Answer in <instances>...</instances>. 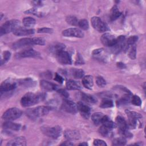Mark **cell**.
<instances>
[{
  "label": "cell",
  "mask_w": 146,
  "mask_h": 146,
  "mask_svg": "<svg viewBox=\"0 0 146 146\" xmlns=\"http://www.w3.org/2000/svg\"><path fill=\"white\" fill-rule=\"evenodd\" d=\"M43 96L42 94H36L32 92L26 94L21 100L22 107H27L38 103L42 99Z\"/></svg>",
  "instance_id": "6da1fadb"
},
{
  "label": "cell",
  "mask_w": 146,
  "mask_h": 146,
  "mask_svg": "<svg viewBox=\"0 0 146 146\" xmlns=\"http://www.w3.org/2000/svg\"><path fill=\"white\" fill-rule=\"evenodd\" d=\"M20 21L17 19H11L6 22L1 27V36H2L3 34H8L12 31L14 32L15 30L20 27Z\"/></svg>",
  "instance_id": "7a4b0ae2"
},
{
  "label": "cell",
  "mask_w": 146,
  "mask_h": 146,
  "mask_svg": "<svg viewBox=\"0 0 146 146\" xmlns=\"http://www.w3.org/2000/svg\"><path fill=\"white\" fill-rule=\"evenodd\" d=\"M50 110V108L48 106H38L34 109H29L26 111V114L29 117L35 119L46 115Z\"/></svg>",
  "instance_id": "3957f363"
},
{
  "label": "cell",
  "mask_w": 146,
  "mask_h": 146,
  "mask_svg": "<svg viewBox=\"0 0 146 146\" xmlns=\"http://www.w3.org/2000/svg\"><path fill=\"white\" fill-rule=\"evenodd\" d=\"M41 130L44 135L54 139L59 138L62 133V128L58 125L54 127H42Z\"/></svg>",
  "instance_id": "277c9868"
},
{
  "label": "cell",
  "mask_w": 146,
  "mask_h": 146,
  "mask_svg": "<svg viewBox=\"0 0 146 146\" xmlns=\"http://www.w3.org/2000/svg\"><path fill=\"white\" fill-rule=\"evenodd\" d=\"M22 114V111L16 107L7 110L3 114L2 118L6 120H14L19 118Z\"/></svg>",
  "instance_id": "5b68a950"
},
{
  "label": "cell",
  "mask_w": 146,
  "mask_h": 146,
  "mask_svg": "<svg viewBox=\"0 0 146 146\" xmlns=\"http://www.w3.org/2000/svg\"><path fill=\"white\" fill-rule=\"evenodd\" d=\"M91 22L93 27L100 33L106 32L110 30L108 25L105 22H104L99 17H92L91 19Z\"/></svg>",
  "instance_id": "8992f818"
},
{
  "label": "cell",
  "mask_w": 146,
  "mask_h": 146,
  "mask_svg": "<svg viewBox=\"0 0 146 146\" xmlns=\"http://www.w3.org/2000/svg\"><path fill=\"white\" fill-rule=\"evenodd\" d=\"M62 108L68 113L75 114L78 111L77 105L72 100L64 99L62 104Z\"/></svg>",
  "instance_id": "52a82bcc"
},
{
  "label": "cell",
  "mask_w": 146,
  "mask_h": 146,
  "mask_svg": "<svg viewBox=\"0 0 146 146\" xmlns=\"http://www.w3.org/2000/svg\"><path fill=\"white\" fill-rule=\"evenodd\" d=\"M102 43L106 46L112 47L117 42V38L109 33H105L100 38Z\"/></svg>",
  "instance_id": "ba28073f"
},
{
  "label": "cell",
  "mask_w": 146,
  "mask_h": 146,
  "mask_svg": "<svg viewBox=\"0 0 146 146\" xmlns=\"http://www.w3.org/2000/svg\"><path fill=\"white\" fill-rule=\"evenodd\" d=\"M34 44L33 38H25L14 42L12 45V48L14 49H18Z\"/></svg>",
  "instance_id": "9c48e42d"
},
{
  "label": "cell",
  "mask_w": 146,
  "mask_h": 146,
  "mask_svg": "<svg viewBox=\"0 0 146 146\" xmlns=\"http://www.w3.org/2000/svg\"><path fill=\"white\" fill-rule=\"evenodd\" d=\"M62 34L66 37H75V38H83V32L78 28H69L62 31Z\"/></svg>",
  "instance_id": "30bf717a"
},
{
  "label": "cell",
  "mask_w": 146,
  "mask_h": 146,
  "mask_svg": "<svg viewBox=\"0 0 146 146\" xmlns=\"http://www.w3.org/2000/svg\"><path fill=\"white\" fill-rule=\"evenodd\" d=\"M57 60L62 64H71L72 63L71 57L69 53L66 51H62L56 55Z\"/></svg>",
  "instance_id": "8fae6325"
},
{
  "label": "cell",
  "mask_w": 146,
  "mask_h": 146,
  "mask_svg": "<svg viewBox=\"0 0 146 146\" xmlns=\"http://www.w3.org/2000/svg\"><path fill=\"white\" fill-rule=\"evenodd\" d=\"M17 86L16 83L11 79H7L3 82L1 85L0 91L1 95H2L3 93L10 91L13 90Z\"/></svg>",
  "instance_id": "7c38bea8"
},
{
  "label": "cell",
  "mask_w": 146,
  "mask_h": 146,
  "mask_svg": "<svg viewBox=\"0 0 146 146\" xmlns=\"http://www.w3.org/2000/svg\"><path fill=\"white\" fill-rule=\"evenodd\" d=\"M76 105L78 111H79L82 116L86 119H88L91 113L90 108L82 102H78Z\"/></svg>",
  "instance_id": "4fadbf2b"
},
{
  "label": "cell",
  "mask_w": 146,
  "mask_h": 146,
  "mask_svg": "<svg viewBox=\"0 0 146 146\" xmlns=\"http://www.w3.org/2000/svg\"><path fill=\"white\" fill-rule=\"evenodd\" d=\"M39 55V52L35 51L33 48H29L20 51L17 54L16 56L17 58H34L37 57Z\"/></svg>",
  "instance_id": "5bb4252c"
},
{
  "label": "cell",
  "mask_w": 146,
  "mask_h": 146,
  "mask_svg": "<svg viewBox=\"0 0 146 146\" xmlns=\"http://www.w3.org/2000/svg\"><path fill=\"white\" fill-rule=\"evenodd\" d=\"M64 136L68 140H76L80 138V135L78 131L67 129L64 132Z\"/></svg>",
  "instance_id": "9a60e30c"
},
{
  "label": "cell",
  "mask_w": 146,
  "mask_h": 146,
  "mask_svg": "<svg viewBox=\"0 0 146 146\" xmlns=\"http://www.w3.org/2000/svg\"><path fill=\"white\" fill-rule=\"evenodd\" d=\"M27 143H26V140L23 136H19V137H16L14 138L13 139L9 141L6 145L7 146H18V145H21V146H25L26 145Z\"/></svg>",
  "instance_id": "2e32d148"
},
{
  "label": "cell",
  "mask_w": 146,
  "mask_h": 146,
  "mask_svg": "<svg viewBox=\"0 0 146 146\" xmlns=\"http://www.w3.org/2000/svg\"><path fill=\"white\" fill-rule=\"evenodd\" d=\"M115 124L116 126L119 127V132H121L128 129V126L126 121L123 117L120 116H118L116 117Z\"/></svg>",
  "instance_id": "e0dca14e"
},
{
  "label": "cell",
  "mask_w": 146,
  "mask_h": 146,
  "mask_svg": "<svg viewBox=\"0 0 146 146\" xmlns=\"http://www.w3.org/2000/svg\"><path fill=\"white\" fill-rule=\"evenodd\" d=\"M40 84L42 89L47 91H52L54 90H56L58 88V86L55 84H54L45 80H41Z\"/></svg>",
  "instance_id": "ac0fdd59"
},
{
  "label": "cell",
  "mask_w": 146,
  "mask_h": 146,
  "mask_svg": "<svg viewBox=\"0 0 146 146\" xmlns=\"http://www.w3.org/2000/svg\"><path fill=\"white\" fill-rule=\"evenodd\" d=\"M34 30L33 29H26L19 27L15 30L13 34L17 36H26L33 34L34 33Z\"/></svg>",
  "instance_id": "d6986e66"
},
{
  "label": "cell",
  "mask_w": 146,
  "mask_h": 146,
  "mask_svg": "<svg viewBox=\"0 0 146 146\" xmlns=\"http://www.w3.org/2000/svg\"><path fill=\"white\" fill-rule=\"evenodd\" d=\"M82 84L87 89H92L94 85L93 78L91 75H86L83 77Z\"/></svg>",
  "instance_id": "ffe728a7"
},
{
  "label": "cell",
  "mask_w": 146,
  "mask_h": 146,
  "mask_svg": "<svg viewBox=\"0 0 146 146\" xmlns=\"http://www.w3.org/2000/svg\"><path fill=\"white\" fill-rule=\"evenodd\" d=\"M66 86L68 90H79L81 88L80 84L78 82L74 80H68L66 84Z\"/></svg>",
  "instance_id": "44dd1931"
},
{
  "label": "cell",
  "mask_w": 146,
  "mask_h": 146,
  "mask_svg": "<svg viewBox=\"0 0 146 146\" xmlns=\"http://www.w3.org/2000/svg\"><path fill=\"white\" fill-rule=\"evenodd\" d=\"M2 127L6 129H12L14 131H18L21 128V124L8 121L4 122L3 123Z\"/></svg>",
  "instance_id": "7402d4cb"
},
{
  "label": "cell",
  "mask_w": 146,
  "mask_h": 146,
  "mask_svg": "<svg viewBox=\"0 0 146 146\" xmlns=\"http://www.w3.org/2000/svg\"><path fill=\"white\" fill-rule=\"evenodd\" d=\"M101 123L103 125H104V126L107 127V128H108L109 129H110L111 130L116 127V124L114 123L112 120H111L109 118V117L106 115H104L103 116V117L102 119Z\"/></svg>",
  "instance_id": "603a6c76"
},
{
  "label": "cell",
  "mask_w": 146,
  "mask_h": 146,
  "mask_svg": "<svg viewBox=\"0 0 146 146\" xmlns=\"http://www.w3.org/2000/svg\"><path fill=\"white\" fill-rule=\"evenodd\" d=\"M80 96L81 99L84 102L88 103H95L97 102L96 99L94 96L90 94L81 92Z\"/></svg>",
  "instance_id": "cb8c5ba5"
},
{
  "label": "cell",
  "mask_w": 146,
  "mask_h": 146,
  "mask_svg": "<svg viewBox=\"0 0 146 146\" xmlns=\"http://www.w3.org/2000/svg\"><path fill=\"white\" fill-rule=\"evenodd\" d=\"M64 48H65V45L64 44H62V43H58L55 44V45L52 46L50 47V51L52 53L55 54V55H56L59 52H60L62 51H63Z\"/></svg>",
  "instance_id": "d4e9b609"
},
{
  "label": "cell",
  "mask_w": 146,
  "mask_h": 146,
  "mask_svg": "<svg viewBox=\"0 0 146 146\" xmlns=\"http://www.w3.org/2000/svg\"><path fill=\"white\" fill-rule=\"evenodd\" d=\"M103 116L104 115L102 112H97L92 114L91 116V119L95 125H98L101 123L102 119Z\"/></svg>",
  "instance_id": "484cf974"
},
{
  "label": "cell",
  "mask_w": 146,
  "mask_h": 146,
  "mask_svg": "<svg viewBox=\"0 0 146 146\" xmlns=\"http://www.w3.org/2000/svg\"><path fill=\"white\" fill-rule=\"evenodd\" d=\"M113 101L111 99L107 98H103L100 104V107L103 108H110L113 107Z\"/></svg>",
  "instance_id": "4316f807"
},
{
  "label": "cell",
  "mask_w": 146,
  "mask_h": 146,
  "mask_svg": "<svg viewBox=\"0 0 146 146\" xmlns=\"http://www.w3.org/2000/svg\"><path fill=\"white\" fill-rule=\"evenodd\" d=\"M23 25L26 27H31L36 23V21L32 17H26L22 20Z\"/></svg>",
  "instance_id": "83f0119b"
},
{
  "label": "cell",
  "mask_w": 146,
  "mask_h": 146,
  "mask_svg": "<svg viewBox=\"0 0 146 146\" xmlns=\"http://www.w3.org/2000/svg\"><path fill=\"white\" fill-rule=\"evenodd\" d=\"M71 73L72 75L76 79H80L84 76V72L83 70L72 68L71 70Z\"/></svg>",
  "instance_id": "f1b7e54d"
},
{
  "label": "cell",
  "mask_w": 146,
  "mask_h": 146,
  "mask_svg": "<svg viewBox=\"0 0 146 146\" xmlns=\"http://www.w3.org/2000/svg\"><path fill=\"white\" fill-rule=\"evenodd\" d=\"M121 15V13L119 10L116 6H114L111 10V19L112 21H115Z\"/></svg>",
  "instance_id": "f546056e"
},
{
  "label": "cell",
  "mask_w": 146,
  "mask_h": 146,
  "mask_svg": "<svg viewBox=\"0 0 146 146\" xmlns=\"http://www.w3.org/2000/svg\"><path fill=\"white\" fill-rule=\"evenodd\" d=\"M19 83L22 85L26 87H33L35 85V82H34L32 79L31 78H26L24 79H22L20 81Z\"/></svg>",
  "instance_id": "4dcf8cb0"
},
{
  "label": "cell",
  "mask_w": 146,
  "mask_h": 146,
  "mask_svg": "<svg viewBox=\"0 0 146 146\" xmlns=\"http://www.w3.org/2000/svg\"><path fill=\"white\" fill-rule=\"evenodd\" d=\"M125 113L127 116L128 117V119H136L138 120L142 117V116L140 113L135 111H132L128 110H126Z\"/></svg>",
  "instance_id": "1f68e13d"
},
{
  "label": "cell",
  "mask_w": 146,
  "mask_h": 146,
  "mask_svg": "<svg viewBox=\"0 0 146 146\" xmlns=\"http://www.w3.org/2000/svg\"><path fill=\"white\" fill-rule=\"evenodd\" d=\"M128 50H129L128 51L129 57L132 60L135 59L136 57V47L135 44L131 46V47H129Z\"/></svg>",
  "instance_id": "d6a6232c"
},
{
  "label": "cell",
  "mask_w": 146,
  "mask_h": 146,
  "mask_svg": "<svg viewBox=\"0 0 146 146\" xmlns=\"http://www.w3.org/2000/svg\"><path fill=\"white\" fill-rule=\"evenodd\" d=\"M66 22L71 25H74V26L78 25L79 21L75 16L68 15L66 17Z\"/></svg>",
  "instance_id": "836d02e7"
},
{
  "label": "cell",
  "mask_w": 146,
  "mask_h": 146,
  "mask_svg": "<svg viewBox=\"0 0 146 146\" xmlns=\"http://www.w3.org/2000/svg\"><path fill=\"white\" fill-rule=\"evenodd\" d=\"M126 139L124 137H118L114 139L112 141V145H124L126 144Z\"/></svg>",
  "instance_id": "e575fe53"
},
{
  "label": "cell",
  "mask_w": 146,
  "mask_h": 146,
  "mask_svg": "<svg viewBox=\"0 0 146 146\" xmlns=\"http://www.w3.org/2000/svg\"><path fill=\"white\" fill-rule=\"evenodd\" d=\"M10 56H11L10 52L9 51H5L3 52L2 57L1 58V65H2L3 64L6 63L10 59Z\"/></svg>",
  "instance_id": "d590c367"
},
{
  "label": "cell",
  "mask_w": 146,
  "mask_h": 146,
  "mask_svg": "<svg viewBox=\"0 0 146 146\" xmlns=\"http://www.w3.org/2000/svg\"><path fill=\"white\" fill-rule=\"evenodd\" d=\"M111 129H109L108 128H107V127L102 125L99 129V132L100 133V134L101 135H102L103 136H107L110 132Z\"/></svg>",
  "instance_id": "8d00e7d4"
},
{
  "label": "cell",
  "mask_w": 146,
  "mask_h": 146,
  "mask_svg": "<svg viewBox=\"0 0 146 146\" xmlns=\"http://www.w3.org/2000/svg\"><path fill=\"white\" fill-rule=\"evenodd\" d=\"M137 36H131L129 38H128L125 41L127 47L129 48L131 46L135 44V43L137 40Z\"/></svg>",
  "instance_id": "74e56055"
},
{
  "label": "cell",
  "mask_w": 146,
  "mask_h": 146,
  "mask_svg": "<svg viewBox=\"0 0 146 146\" xmlns=\"http://www.w3.org/2000/svg\"><path fill=\"white\" fill-rule=\"evenodd\" d=\"M78 26L84 30H87L89 28V24L86 19L80 20L78 22Z\"/></svg>",
  "instance_id": "f35d334b"
},
{
  "label": "cell",
  "mask_w": 146,
  "mask_h": 146,
  "mask_svg": "<svg viewBox=\"0 0 146 146\" xmlns=\"http://www.w3.org/2000/svg\"><path fill=\"white\" fill-rule=\"evenodd\" d=\"M131 103L135 105V106H140L141 104V99L140 98V97L137 95H133L131 98Z\"/></svg>",
  "instance_id": "ab89813d"
},
{
  "label": "cell",
  "mask_w": 146,
  "mask_h": 146,
  "mask_svg": "<svg viewBox=\"0 0 146 146\" xmlns=\"http://www.w3.org/2000/svg\"><path fill=\"white\" fill-rule=\"evenodd\" d=\"M25 13L29 14H33L38 17H42L43 15V14L42 13L39 12L36 9H34V8L30 9L28 10H26V11H25Z\"/></svg>",
  "instance_id": "60d3db41"
},
{
  "label": "cell",
  "mask_w": 146,
  "mask_h": 146,
  "mask_svg": "<svg viewBox=\"0 0 146 146\" xmlns=\"http://www.w3.org/2000/svg\"><path fill=\"white\" fill-rule=\"evenodd\" d=\"M96 83L100 87H104L106 85V81L102 76H98L96 78Z\"/></svg>",
  "instance_id": "b9f144b4"
},
{
  "label": "cell",
  "mask_w": 146,
  "mask_h": 146,
  "mask_svg": "<svg viewBox=\"0 0 146 146\" xmlns=\"http://www.w3.org/2000/svg\"><path fill=\"white\" fill-rule=\"evenodd\" d=\"M34 44L44 45L46 43L45 40L42 38H33Z\"/></svg>",
  "instance_id": "7bdbcfd3"
},
{
  "label": "cell",
  "mask_w": 146,
  "mask_h": 146,
  "mask_svg": "<svg viewBox=\"0 0 146 146\" xmlns=\"http://www.w3.org/2000/svg\"><path fill=\"white\" fill-rule=\"evenodd\" d=\"M53 32V30L51 28H48V27H42V28H40L38 30V33H52Z\"/></svg>",
  "instance_id": "ee69618b"
},
{
  "label": "cell",
  "mask_w": 146,
  "mask_h": 146,
  "mask_svg": "<svg viewBox=\"0 0 146 146\" xmlns=\"http://www.w3.org/2000/svg\"><path fill=\"white\" fill-rule=\"evenodd\" d=\"M58 94L63 97L64 99H68L69 97V94L64 89H59L57 90Z\"/></svg>",
  "instance_id": "f6af8a7d"
},
{
  "label": "cell",
  "mask_w": 146,
  "mask_h": 146,
  "mask_svg": "<svg viewBox=\"0 0 146 146\" xmlns=\"http://www.w3.org/2000/svg\"><path fill=\"white\" fill-rule=\"evenodd\" d=\"M94 145H98V146H105L107 145V144L106 142L100 139H95L93 143Z\"/></svg>",
  "instance_id": "bcb514c9"
},
{
  "label": "cell",
  "mask_w": 146,
  "mask_h": 146,
  "mask_svg": "<svg viewBox=\"0 0 146 146\" xmlns=\"http://www.w3.org/2000/svg\"><path fill=\"white\" fill-rule=\"evenodd\" d=\"M54 80H56V82L60 83H62L63 80H64V79L59 74H58V73H56Z\"/></svg>",
  "instance_id": "7dc6e473"
},
{
  "label": "cell",
  "mask_w": 146,
  "mask_h": 146,
  "mask_svg": "<svg viewBox=\"0 0 146 146\" xmlns=\"http://www.w3.org/2000/svg\"><path fill=\"white\" fill-rule=\"evenodd\" d=\"M103 51V48H98V49H95L92 51V55L94 56H98L100 55Z\"/></svg>",
  "instance_id": "c3c4849f"
},
{
  "label": "cell",
  "mask_w": 146,
  "mask_h": 146,
  "mask_svg": "<svg viewBox=\"0 0 146 146\" xmlns=\"http://www.w3.org/2000/svg\"><path fill=\"white\" fill-rule=\"evenodd\" d=\"M83 63H84V62L82 58L79 54H78V59L76 60V62H75V64H83Z\"/></svg>",
  "instance_id": "681fc988"
},
{
  "label": "cell",
  "mask_w": 146,
  "mask_h": 146,
  "mask_svg": "<svg viewBox=\"0 0 146 146\" xmlns=\"http://www.w3.org/2000/svg\"><path fill=\"white\" fill-rule=\"evenodd\" d=\"M32 3L35 7H40L43 5V2L40 1H34L32 2Z\"/></svg>",
  "instance_id": "f907efd6"
},
{
  "label": "cell",
  "mask_w": 146,
  "mask_h": 146,
  "mask_svg": "<svg viewBox=\"0 0 146 146\" xmlns=\"http://www.w3.org/2000/svg\"><path fill=\"white\" fill-rule=\"evenodd\" d=\"M117 66L118 67H119L121 69H123V68H125L126 67L125 65L123 63H121V62H119V63H117Z\"/></svg>",
  "instance_id": "816d5d0a"
},
{
  "label": "cell",
  "mask_w": 146,
  "mask_h": 146,
  "mask_svg": "<svg viewBox=\"0 0 146 146\" xmlns=\"http://www.w3.org/2000/svg\"><path fill=\"white\" fill-rule=\"evenodd\" d=\"M61 145H74V144L72 143H71V141H66L65 142H63V143L60 144Z\"/></svg>",
  "instance_id": "f5cc1de1"
},
{
  "label": "cell",
  "mask_w": 146,
  "mask_h": 146,
  "mask_svg": "<svg viewBox=\"0 0 146 146\" xmlns=\"http://www.w3.org/2000/svg\"><path fill=\"white\" fill-rule=\"evenodd\" d=\"M79 145H84V146H87L88 145V144L86 142H83L82 143L79 144Z\"/></svg>",
  "instance_id": "db71d44e"
},
{
  "label": "cell",
  "mask_w": 146,
  "mask_h": 146,
  "mask_svg": "<svg viewBox=\"0 0 146 146\" xmlns=\"http://www.w3.org/2000/svg\"><path fill=\"white\" fill-rule=\"evenodd\" d=\"M134 145H143V144H142V143H141V142H139V143H135V144H134Z\"/></svg>",
  "instance_id": "11a10c76"
}]
</instances>
